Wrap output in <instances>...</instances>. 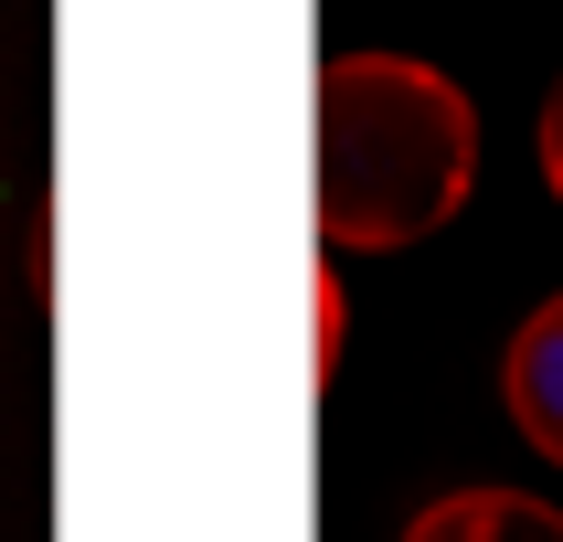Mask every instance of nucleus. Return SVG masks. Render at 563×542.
<instances>
[{
    "instance_id": "obj_1",
    "label": "nucleus",
    "mask_w": 563,
    "mask_h": 542,
    "mask_svg": "<svg viewBox=\"0 0 563 542\" xmlns=\"http://www.w3.org/2000/svg\"><path fill=\"white\" fill-rule=\"evenodd\" d=\"M478 181V107L415 54L319 64V234L330 255H394L437 234Z\"/></svg>"
},
{
    "instance_id": "obj_2",
    "label": "nucleus",
    "mask_w": 563,
    "mask_h": 542,
    "mask_svg": "<svg viewBox=\"0 0 563 542\" xmlns=\"http://www.w3.org/2000/svg\"><path fill=\"white\" fill-rule=\"evenodd\" d=\"M500 405H510V425H521V446H542V457L563 468V287L521 319V330H510Z\"/></svg>"
},
{
    "instance_id": "obj_3",
    "label": "nucleus",
    "mask_w": 563,
    "mask_h": 542,
    "mask_svg": "<svg viewBox=\"0 0 563 542\" xmlns=\"http://www.w3.org/2000/svg\"><path fill=\"white\" fill-rule=\"evenodd\" d=\"M405 542H563V510L532 489H446L405 521Z\"/></svg>"
},
{
    "instance_id": "obj_4",
    "label": "nucleus",
    "mask_w": 563,
    "mask_h": 542,
    "mask_svg": "<svg viewBox=\"0 0 563 542\" xmlns=\"http://www.w3.org/2000/svg\"><path fill=\"white\" fill-rule=\"evenodd\" d=\"M542 191L563 202V75H553V96H542Z\"/></svg>"
}]
</instances>
